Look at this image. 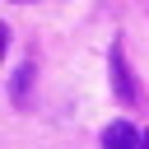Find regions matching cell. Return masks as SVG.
Instances as JSON below:
<instances>
[{
	"mask_svg": "<svg viewBox=\"0 0 149 149\" xmlns=\"http://www.w3.org/2000/svg\"><path fill=\"white\" fill-rule=\"evenodd\" d=\"M107 84H112V98L121 107H135L140 102V88H135V74H130V61H126L121 37H112V47H107Z\"/></svg>",
	"mask_w": 149,
	"mask_h": 149,
	"instance_id": "6da1fadb",
	"label": "cell"
},
{
	"mask_svg": "<svg viewBox=\"0 0 149 149\" xmlns=\"http://www.w3.org/2000/svg\"><path fill=\"white\" fill-rule=\"evenodd\" d=\"M33 79H37V61L28 56V61H19V70L9 74V102H14V107H28V102H33Z\"/></svg>",
	"mask_w": 149,
	"mask_h": 149,
	"instance_id": "7a4b0ae2",
	"label": "cell"
},
{
	"mask_svg": "<svg viewBox=\"0 0 149 149\" xmlns=\"http://www.w3.org/2000/svg\"><path fill=\"white\" fill-rule=\"evenodd\" d=\"M102 149H144V135L130 126V121H112L102 130Z\"/></svg>",
	"mask_w": 149,
	"mask_h": 149,
	"instance_id": "3957f363",
	"label": "cell"
},
{
	"mask_svg": "<svg viewBox=\"0 0 149 149\" xmlns=\"http://www.w3.org/2000/svg\"><path fill=\"white\" fill-rule=\"evenodd\" d=\"M9 5H33V0H9Z\"/></svg>",
	"mask_w": 149,
	"mask_h": 149,
	"instance_id": "277c9868",
	"label": "cell"
},
{
	"mask_svg": "<svg viewBox=\"0 0 149 149\" xmlns=\"http://www.w3.org/2000/svg\"><path fill=\"white\" fill-rule=\"evenodd\" d=\"M144 149H149V135H144Z\"/></svg>",
	"mask_w": 149,
	"mask_h": 149,
	"instance_id": "5b68a950",
	"label": "cell"
}]
</instances>
